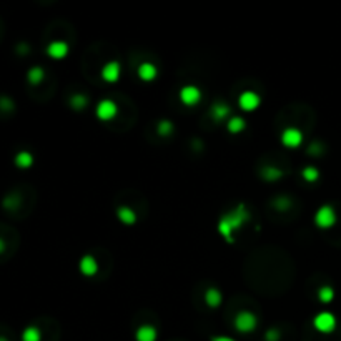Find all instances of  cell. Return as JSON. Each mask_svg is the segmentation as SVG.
I'll return each instance as SVG.
<instances>
[{"mask_svg": "<svg viewBox=\"0 0 341 341\" xmlns=\"http://www.w3.org/2000/svg\"><path fill=\"white\" fill-rule=\"evenodd\" d=\"M248 212L245 205H238L233 212H228L226 215H223L218 223V231L220 235L225 238L226 242H233V231L240 230L242 225L248 220Z\"/></svg>", "mask_w": 341, "mask_h": 341, "instance_id": "1", "label": "cell"}, {"mask_svg": "<svg viewBox=\"0 0 341 341\" xmlns=\"http://www.w3.org/2000/svg\"><path fill=\"white\" fill-rule=\"evenodd\" d=\"M336 223V212L331 205H323L315 213V225L321 230H330Z\"/></svg>", "mask_w": 341, "mask_h": 341, "instance_id": "2", "label": "cell"}, {"mask_svg": "<svg viewBox=\"0 0 341 341\" xmlns=\"http://www.w3.org/2000/svg\"><path fill=\"white\" fill-rule=\"evenodd\" d=\"M233 325H235L236 331L247 334V333H251L256 330V326H258V318H256V315L251 313V311H240V313L235 316Z\"/></svg>", "mask_w": 341, "mask_h": 341, "instance_id": "3", "label": "cell"}, {"mask_svg": "<svg viewBox=\"0 0 341 341\" xmlns=\"http://www.w3.org/2000/svg\"><path fill=\"white\" fill-rule=\"evenodd\" d=\"M313 326L316 331L323 334H330L336 330V316L330 311H321L313 318Z\"/></svg>", "mask_w": 341, "mask_h": 341, "instance_id": "4", "label": "cell"}, {"mask_svg": "<svg viewBox=\"0 0 341 341\" xmlns=\"http://www.w3.org/2000/svg\"><path fill=\"white\" fill-rule=\"evenodd\" d=\"M117 113H118V107L115 101L110 98L100 100L97 104V109H95V115H97V118L101 122L113 120V118L117 117Z\"/></svg>", "mask_w": 341, "mask_h": 341, "instance_id": "5", "label": "cell"}, {"mask_svg": "<svg viewBox=\"0 0 341 341\" xmlns=\"http://www.w3.org/2000/svg\"><path fill=\"white\" fill-rule=\"evenodd\" d=\"M260 104H261L260 95L256 92H253V90H245V92L240 93V97H238V107L245 112L256 110L260 107Z\"/></svg>", "mask_w": 341, "mask_h": 341, "instance_id": "6", "label": "cell"}, {"mask_svg": "<svg viewBox=\"0 0 341 341\" xmlns=\"http://www.w3.org/2000/svg\"><path fill=\"white\" fill-rule=\"evenodd\" d=\"M178 97H180V101L183 105L195 107L196 104H200V100H201V90L195 85H185L180 88Z\"/></svg>", "mask_w": 341, "mask_h": 341, "instance_id": "7", "label": "cell"}, {"mask_svg": "<svg viewBox=\"0 0 341 341\" xmlns=\"http://www.w3.org/2000/svg\"><path fill=\"white\" fill-rule=\"evenodd\" d=\"M281 143L286 148H298L303 143V133L295 127H288L281 133Z\"/></svg>", "mask_w": 341, "mask_h": 341, "instance_id": "8", "label": "cell"}, {"mask_svg": "<svg viewBox=\"0 0 341 341\" xmlns=\"http://www.w3.org/2000/svg\"><path fill=\"white\" fill-rule=\"evenodd\" d=\"M120 74H122V67L120 63L112 60V62H107L104 67H101V79H104L107 83H115L118 82V79H120Z\"/></svg>", "mask_w": 341, "mask_h": 341, "instance_id": "9", "label": "cell"}, {"mask_svg": "<svg viewBox=\"0 0 341 341\" xmlns=\"http://www.w3.org/2000/svg\"><path fill=\"white\" fill-rule=\"evenodd\" d=\"M47 55L53 58V60H62V58L69 55V44L63 40L52 42V44H49V47H47Z\"/></svg>", "mask_w": 341, "mask_h": 341, "instance_id": "10", "label": "cell"}, {"mask_svg": "<svg viewBox=\"0 0 341 341\" xmlns=\"http://www.w3.org/2000/svg\"><path fill=\"white\" fill-rule=\"evenodd\" d=\"M79 270L83 277H93L98 271V263L92 255H83L79 261Z\"/></svg>", "mask_w": 341, "mask_h": 341, "instance_id": "11", "label": "cell"}, {"mask_svg": "<svg viewBox=\"0 0 341 341\" xmlns=\"http://www.w3.org/2000/svg\"><path fill=\"white\" fill-rule=\"evenodd\" d=\"M158 333L152 325H142L139 330L135 331V339L137 341H157Z\"/></svg>", "mask_w": 341, "mask_h": 341, "instance_id": "12", "label": "cell"}, {"mask_svg": "<svg viewBox=\"0 0 341 341\" xmlns=\"http://www.w3.org/2000/svg\"><path fill=\"white\" fill-rule=\"evenodd\" d=\"M137 74H139L140 80H143V82H153L155 79H157L158 70H157V67H155L153 63L143 62L139 67V72H137Z\"/></svg>", "mask_w": 341, "mask_h": 341, "instance_id": "13", "label": "cell"}, {"mask_svg": "<svg viewBox=\"0 0 341 341\" xmlns=\"http://www.w3.org/2000/svg\"><path fill=\"white\" fill-rule=\"evenodd\" d=\"M117 218L120 220L123 225H133L137 221V213L133 208H130V207H118Z\"/></svg>", "mask_w": 341, "mask_h": 341, "instance_id": "14", "label": "cell"}, {"mask_svg": "<svg viewBox=\"0 0 341 341\" xmlns=\"http://www.w3.org/2000/svg\"><path fill=\"white\" fill-rule=\"evenodd\" d=\"M226 128H228L230 133L238 135L247 128V122H245L243 117H231L228 122H226Z\"/></svg>", "mask_w": 341, "mask_h": 341, "instance_id": "15", "label": "cell"}, {"mask_svg": "<svg viewBox=\"0 0 341 341\" xmlns=\"http://www.w3.org/2000/svg\"><path fill=\"white\" fill-rule=\"evenodd\" d=\"M221 300H223V296H221L220 290H217V288H208L207 290V293H205V303L210 308H218L220 304H221Z\"/></svg>", "mask_w": 341, "mask_h": 341, "instance_id": "16", "label": "cell"}, {"mask_svg": "<svg viewBox=\"0 0 341 341\" xmlns=\"http://www.w3.org/2000/svg\"><path fill=\"white\" fill-rule=\"evenodd\" d=\"M44 77H45V72L42 67H32L27 74V79L32 85H39V83L44 80Z\"/></svg>", "mask_w": 341, "mask_h": 341, "instance_id": "17", "label": "cell"}, {"mask_svg": "<svg viewBox=\"0 0 341 341\" xmlns=\"http://www.w3.org/2000/svg\"><path fill=\"white\" fill-rule=\"evenodd\" d=\"M22 341H42V333L37 326H28L22 333Z\"/></svg>", "mask_w": 341, "mask_h": 341, "instance_id": "18", "label": "cell"}, {"mask_svg": "<svg viewBox=\"0 0 341 341\" xmlns=\"http://www.w3.org/2000/svg\"><path fill=\"white\" fill-rule=\"evenodd\" d=\"M32 163H33V157L32 153L28 152H20L15 157V165L20 166V168H28V166H32Z\"/></svg>", "mask_w": 341, "mask_h": 341, "instance_id": "19", "label": "cell"}, {"mask_svg": "<svg viewBox=\"0 0 341 341\" xmlns=\"http://www.w3.org/2000/svg\"><path fill=\"white\" fill-rule=\"evenodd\" d=\"M301 177H303V180L313 183L320 178V170L315 168V166H304L303 172H301Z\"/></svg>", "mask_w": 341, "mask_h": 341, "instance_id": "20", "label": "cell"}, {"mask_svg": "<svg viewBox=\"0 0 341 341\" xmlns=\"http://www.w3.org/2000/svg\"><path fill=\"white\" fill-rule=\"evenodd\" d=\"M333 298H334V290L331 286H321L318 290V300L321 303H330L333 301Z\"/></svg>", "mask_w": 341, "mask_h": 341, "instance_id": "21", "label": "cell"}, {"mask_svg": "<svg viewBox=\"0 0 341 341\" xmlns=\"http://www.w3.org/2000/svg\"><path fill=\"white\" fill-rule=\"evenodd\" d=\"M228 113H230V110H228V107H226V105H215L212 109V115L215 117V120H218V122L225 120Z\"/></svg>", "mask_w": 341, "mask_h": 341, "instance_id": "22", "label": "cell"}, {"mask_svg": "<svg viewBox=\"0 0 341 341\" xmlns=\"http://www.w3.org/2000/svg\"><path fill=\"white\" fill-rule=\"evenodd\" d=\"M173 131V125L168 122V120H161L160 123H158V133L161 135V137H168L170 133Z\"/></svg>", "mask_w": 341, "mask_h": 341, "instance_id": "23", "label": "cell"}, {"mask_svg": "<svg viewBox=\"0 0 341 341\" xmlns=\"http://www.w3.org/2000/svg\"><path fill=\"white\" fill-rule=\"evenodd\" d=\"M72 107L74 109H77V110H82V109H85L87 107V97H83V95H75L74 98H72Z\"/></svg>", "mask_w": 341, "mask_h": 341, "instance_id": "24", "label": "cell"}, {"mask_svg": "<svg viewBox=\"0 0 341 341\" xmlns=\"http://www.w3.org/2000/svg\"><path fill=\"white\" fill-rule=\"evenodd\" d=\"M263 177H265L266 180H277V178L281 177V170H277V168H265V170H263Z\"/></svg>", "mask_w": 341, "mask_h": 341, "instance_id": "25", "label": "cell"}, {"mask_svg": "<svg viewBox=\"0 0 341 341\" xmlns=\"http://www.w3.org/2000/svg\"><path fill=\"white\" fill-rule=\"evenodd\" d=\"M265 339L266 341H278L280 339V333L275 331V330H270V331L265 334Z\"/></svg>", "mask_w": 341, "mask_h": 341, "instance_id": "26", "label": "cell"}, {"mask_svg": "<svg viewBox=\"0 0 341 341\" xmlns=\"http://www.w3.org/2000/svg\"><path fill=\"white\" fill-rule=\"evenodd\" d=\"M212 341H235V339L230 336H213Z\"/></svg>", "mask_w": 341, "mask_h": 341, "instance_id": "27", "label": "cell"}, {"mask_svg": "<svg viewBox=\"0 0 341 341\" xmlns=\"http://www.w3.org/2000/svg\"><path fill=\"white\" fill-rule=\"evenodd\" d=\"M5 248V243H4V240H0V251H2Z\"/></svg>", "mask_w": 341, "mask_h": 341, "instance_id": "28", "label": "cell"}, {"mask_svg": "<svg viewBox=\"0 0 341 341\" xmlns=\"http://www.w3.org/2000/svg\"><path fill=\"white\" fill-rule=\"evenodd\" d=\"M0 341H7V339H5V338H2V336H0Z\"/></svg>", "mask_w": 341, "mask_h": 341, "instance_id": "29", "label": "cell"}]
</instances>
